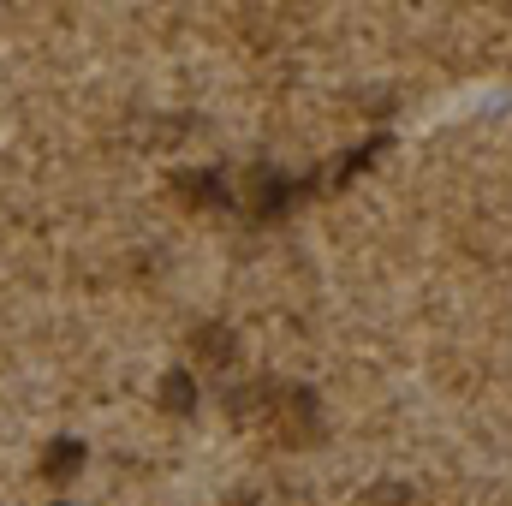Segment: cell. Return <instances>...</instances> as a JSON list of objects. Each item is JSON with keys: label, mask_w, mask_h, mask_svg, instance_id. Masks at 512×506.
<instances>
[{"label": "cell", "mask_w": 512, "mask_h": 506, "mask_svg": "<svg viewBox=\"0 0 512 506\" xmlns=\"http://www.w3.org/2000/svg\"><path fill=\"white\" fill-rule=\"evenodd\" d=\"M304 197H316V185H310V179H286L280 167H256L251 179H245V209H251L256 221H280V215H292Z\"/></svg>", "instance_id": "1"}, {"label": "cell", "mask_w": 512, "mask_h": 506, "mask_svg": "<svg viewBox=\"0 0 512 506\" xmlns=\"http://www.w3.org/2000/svg\"><path fill=\"white\" fill-rule=\"evenodd\" d=\"M173 197L191 203V209H227L233 185H227L221 167H185V173H173Z\"/></svg>", "instance_id": "2"}, {"label": "cell", "mask_w": 512, "mask_h": 506, "mask_svg": "<svg viewBox=\"0 0 512 506\" xmlns=\"http://www.w3.org/2000/svg\"><path fill=\"white\" fill-rule=\"evenodd\" d=\"M382 149H387V131H382V137H370V143H358V149H346V155H334V161L322 167V179H310V185H316V191H340V185H352V179H358Z\"/></svg>", "instance_id": "3"}, {"label": "cell", "mask_w": 512, "mask_h": 506, "mask_svg": "<svg viewBox=\"0 0 512 506\" xmlns=\"http://www.w3.org/2000/svg\"><path fill=\"white\" fill-rule=\"evenodd\" d=\"M155 399H161V411L191 417V411H197V381H191V370H185V364H173V370L161 376V387H155Z\"/></svg>", "instance_id": "4"}, {"label": "cell", "mask_w": 512, "mask_h": 506, "mask_svg": "<svg viewBox=\"0 0 512 506\" xmlns=\"http://www.w3.org/2000/svg\"><path fill=\"white\" fill-rule=\"evenodd\" d=\"M191 346H197V358H209L215 370H227V364L239 358V334H233V328H221V322L197 328V340H191Z\"/></svg>", "instance_id": "5"}, {"label": "cell", "mask_w": 512, "mask_h": 506, "mask_svg": "<svg viewBox=\"0 0 512 506\" xmlns=\"http://www.w3.org/2000/svg\"><path fill=\"white\" fill-rule=\"evenodd\" d=\"M78 465H84V441H72V435L48 441V453H42V477H48V483H66V477H78Z\"/></svg>", "instance_id": "6"}, {"label": "cell", "mask_w": 512, "mask_h": 506, "mask_svg": "<svg viewBox=\"0 0 512 506\" xmlns=\"http://www.w3.org/2000/svg\"><path fill=\"white\" fill-rule=\"evenodd\" d=\"M233 506H256V501H233Z\"/></svg>", "instance_id": "7"}, {"label": "cell", "mask_w": 512, "mask_h": 506, "mask_svg": "<svg viewBox=\"0 0 512 506\" xmlns=\"http://www.w3.org/2000/svg\"><path fill=\"white\" fill-rule=\"evenodd\" d=\"M54 506H66V501H54Z\"/></svg>", "instance_id": "8"}]
</instances>
